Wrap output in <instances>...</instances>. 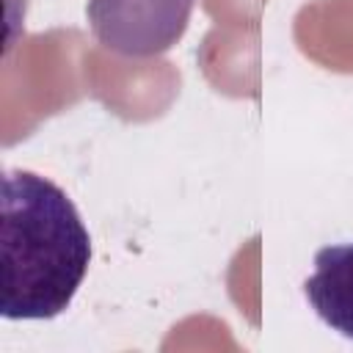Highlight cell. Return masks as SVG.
Segmentation results:
<instances>
[{
  "label": "cell",
  "instance_id": "1",
  "mask_svg": "<svg viewBox=\"0 0 353 353\" xmlns=\"http://www.w3.org/2000/svg\"><path fill=\"white\" fill-rule=\"evenodd\" d=\"M0 212V314L6 320L61 314L91 262V237L74 201L47 176L8 171Z\"/></svg>",
  "mask_w": 353,
  "mask_h": 353
},
{
  "label": "cell",
  "instance_id": "3",
  "mask_svg": "<svg viewBox=\"0 0 353 353\" xmlns=\"http://www.w3.org/2000/svg\"><path fill=\"white\" fill-rule=\"evenodd\" d=\"M303 295L328 328L353 339V243L325 245L314 254V273L303 281Z\"/></svg>",
  "mask_w": 353,
  "mask_h": 353
},
{
  "label": "cell",
  "instance_id": "2",
  "mask_svg": "<svg viewBox=\"0 0 353 353\" xmlns=\"http://www.w3.org/2000/svg\"><path fill=\"white\" fill-rule=\"evenodd\" d=\"M196 0H88L94 36L132 58L165 52L188 28Z\"/></svg>",
  "mask_w": 353,
  "mask_h": 353
}]
</instances>
